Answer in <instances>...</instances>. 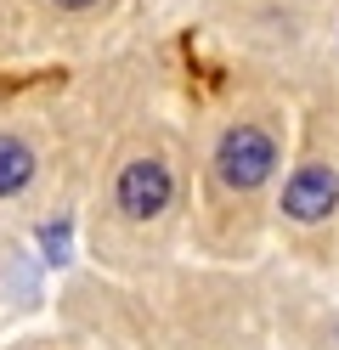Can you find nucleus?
I'll return each instance as SVG.
<instances>
[{"label":"nucleus","mask_w":339,"mask_h":350,"mask_svg":"<svg viewBox=\"0 0 339 350\" xmlns=\"http://www.w3.org/2000/svg\"><path fill=\"white\" fill-rule=\"evenodd\" d=\"M277 170V142L266 136L260 124H232L215 147V175L232 192H255L266 175Z\"/></svg>","instance_id":"obj_1"},{"label":"nucleus","mask_w":339,"mask_h":350,"mask_svg":"<svg viewBox=\"0 0 339 350\" xmlns=\"http://www.w3.org/2000/svg\"><path fill=\"white\" fill-rule=\"evenodd\" d=\"M170 192H175V175L164 159H130L119 170V187H113V198L130 221H153V215L170 209Z\"/></svg>","instance_id":"obj_2"},{"label":"nucleus","mask_w":339,"mask_h":350,"mask_svg":"<svg viewBox=\"0 0 339 350\" xmlns=\"http://www.w3.org/2000/svg\"><path fill=\"white\" fill-rule=\"evenodd\" d=\"M334 204H339V175H334V164H300V170L288 175V187H283V215H288V221H300V226L328 221Z\"/></svg>","instance_id":"obj_3"},{"label":"nucleus","mask_w":339,"mask_h":350,"mask_svg":"<svg viewBox=\"0 0 339 350\" xmlns=\"http://www.w3.org/2000/svg\"><path fill=\"white\" fill-rule=\"evenodd\" d=\"M34 181V147L17 136H0V198H17Z\"/></svg>","instance_id":"obj_4"},{"label":"nucleus","mask_w":339,"mask_h":350,"mask_svg":"<svg viewBox=\"0 0 339 350\" xmlns=\"http://www.w3.org/2000/svg\"><path fill=\"white\" fill-rule=\"evenodd\" d=\"M40 243H45V260H57V266H62V260H68V221L62 226H45Z\"/></svg>","instance_id":"obj_5"},{"label":"nucleus","mask_w":339,"mask_h":350,"mask_svg":"<svg viewBox=\"0 0 339 350\" xmlns=\"http://www.w3.org/2000/svg\"><path fill=\"white\" fill-rule=\"evenodd\" d=\"M62 12H85V6H97V0H57Z\"/></svg>","instance_id":"obj_6"}]
</instances>
